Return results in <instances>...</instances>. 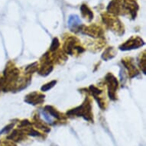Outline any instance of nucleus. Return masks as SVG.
<instances>
[{
    "label": "nucleus",
    "mask_w": 146,
    "mask_h": 146,
    "mask_svg": "<svg viewBox=\"0 0 146 146\" xmlns=\"http://www.w3.org/2000/svg\"><path fill=\"white\" fill-rule=\"evenodd\" d=\"M44 111H46L51 117H54L58 120L62 119V115L58 110H56L54 108L51 106H46L44 107Z\"/></svg>",
    "instance_id": "6e6552de"
},
{
    "label": "nucleus",
    "mask_w": 146,
    "mask_h": 146,
    "mask_svg": "<svg viewBox=\"0 0 146 146\" xmlns=\"http://www.w3.org/2000/svg\"><path fill=\"white\" fill-rule=\"evenodd\" d=\"M14 127V123H12V124L8 125L7 126H5L4 129H3L2 131H0V135L3 134V133H8V132H9L10 130L12 129V128Z\"/></svg>",
    "instance_id": "f3484780"
},
{
    "label": "nucleus",
    "mask_w": 146,
    "mask_h": 146,
    "mask_svg": "<svg viewBox=\"0 0 146 146\" xmlns=\"http://www.w3.org/2000/svg\"><path fill=\"white\" fill-rule=\"evenodd\" d=\"M77 42H78V40L74 37H70L69 38L65 41L64 50L67 54H70V55L74 54L75 48L77 46Z\"/></svg>",
    "instance_id": "423d86ee"
},
{
    "label": "nucleus",
    "mask_w": 146,
    "mask_h": 146,
    "mask_svg": "<svg viewBox=\"0 0 146 146\" xmlns=\"http://www.w3.org/2000/svg\"><path fill=\"white\" fill-rule=\"evenodd\" d=\"M59 47H60V42H59L57 38H54L52 40V42H51V44H50V52H54V51L58 50Z\"/></svg>",
    "instance_id": "ddd939ff"
},
{
    "label": "nucleus",
    "mask_w": 146,
    "mask_h": 146,
    "mask_svg": "<svg viewBox=\"0 0 146 146\" xmlns=\"http://www.w3.org/2000/svg\"><path fill=\"white\" fill-rule=\"evenodd\" d=\"M36 70H38V63H33L27 66L25 68V72L27 74H32L34 72H35Z\"/></svg>",
    "instance_id": "2eb2a0df"
},
{
    "label": "nucleus",
    "mask_w": 146,
    "mask_h": 146,
    "mask_svg": "<svg viewBox=\"0 0 146 146\" xmlns=\"http://www.w3.org/2000/svg\"><path fill=\"white\" fill-rule=\"evenodd\" d=\"M145 44V42L143 40L139 38V37H132L128 41H125L124 44H122V45L119 46V49L121 50H130L133 49H137L140 48L141 46Z\"/></svg>",
    "instance_id": "7ed1b4c3"
},
{
    "label": "nucleus",
    "mask_w": 146,
    "mask_h": 146,
    "mask_svg": "<svg viewBox=\"0 0 146 146\" xmlns=\"http://www.w3.org/2000/svg\"><path fill=\"white\" fill-rule=\"evenodd\" d=\"M89 90H90V92L92 94V95L94 96V98L98 97L99 95L102 94V90H100V89L97 88L96 86H94V85H91V86L89 87Z\"/></svg>",
    "instance_id": "f8f14e48"
},
{
    "label": "nucleus",
    "mask_w": 146,
    "mask_h": 146,
    "mask_svg": "<svg viewBox=\"0 0 146 146\" xmlns=\"http://www.w3.org/2000/svg\"><path fill=\"white\" fill-rule=\"evenodd\" d=\"M56 84H57V81L56 80H52V81L49 82L48 84H44L43 86H41V90L43 91V92H46V91L50 90V89H52L54 86H55Z\"/></svg>",
    "instance_id": "4468645a"
},
{
    "label": "nucleus",
    "mask_w": 146,
    "mask_h": 146,
    "mask_svg": "<svg viewBox=\"0 0 146 146\" xmlns=\"http://www.w3.org/2000/svg\"><path fill=\"white\" fill-rule=\"evenodd\" d=\"M42 115H43L44 119H45L46 122H48V123H50V124H54V121H53L52 118H51V116L46 111H42Z\"/></svg>",
    "instance_id": "dca6fc26"
},
{
    "label": "nucleus",
    "mask_w": 146,
    "mask_h": 146,
    "mask_svg": "<svg viewBox=\"0 0 146 146\" xmlns=\"http://www.w3.org/2000/svg\"><path fill=\"white\" fill-rule=\"evenodd\" d=\"M28 134L29 135H31V136H40L41 135L39 133L38 131H36V130L33 129H31L30 128L29 130H28Z\"/></svg>",
    "instance_id": "a211bd4d"
},
{
    "label": "nucleus",
    "mask_w": 146,
    "mask_h": 146,
    "mask_svg": "<svg viewBox=\"0 0 146 146\" xmlns=\"http://www.w3.org/2000/svg\"><path fill=\"white\" fill-rule=\"evenodd\" d=\"M68 27L71 31H76V30H80V27L82 25L81 20L77 15H70L68 19Z\"/></svg>",
    "instance_id": "0eeeda50"
},
{
    "label": "nucleus",
    "mask_w": 146,
    "mask_h": 146,
    "mask_svg": "<svg viewBox=\"0 0 146 146\" xmlns=\"http://www.w3.org/2000/svg\"><path fill=\"white\" fill-rule=\"evenodd\" d=\"M115 56V50L113 48H108L102 54V59L104 60H109L113 59Z\"/></svg>",
    "instance_id": "1a4fd4ad"
},
{
    "label": "nucleus",
    "mask_w": 146,
    "mask_h": 146,
    "mask_svg": "<svg viewBox=\"0 0 146 146\" xmlns=\"http://www.w3.org/2000/svg\"><path fill=\"white\" fill-rule=\"evenodd\" d=\"M106 82L107 84L108 88V95L109 97L112 100H116V90H117L118 86H119V83H118L117 79L113 76L112 74L109 73L106 76Z\"/></svg>",
    "instance_id": "f03ea898"
},
{
    "label": "nucleus",
    "mask_w": 146,
    "mask_h": 146,
    "mask_svg": "<svg viewBox=\"0 0 146 146\" xmlns=\"http://www.w3.org/2000/svg\"><path fill=\"white\" fill-rule=\"evenodd\" d=\"M43 58L44 60H42V65L38 70V74L43 77H46L53 70V66L50 61V57L48 53L44 54Z\"/></svg>",
    "instance_id": "39448f33"
},
{
    "label": "nucleus",
    "mask_w": 146,
    "mask_h": 146,
    "mask_svg": "<svg viewBox=\"0 0 146 146\" xmlns=\"http://www.w3.org/2000/svg\"><path fill=\"white\" fill-rule=\"evenodd\" d=\"M80 11H81L83 16L85 17V18H86V17L89 18V21H91V20L94 19V14H93V12H91V10L86 5H82L81 7H80Z\"/></svg>",
    "instance_id": "9d476101"
},
{
    "label": "nucleus",
    "mask_w": 146,
    "mask_h": 146,
    "mask_svg": "<svg viewBox=\"0 0 146 146\" xmlns=\"http://www.w3.org/2000/svg\"><path fill=\"white\" fill-rule=\"evenodd\" d=\"M67 116H81L89 122H93V114H92V106L90 101L88 99H86L81 106L78 107L70 110L67 113Z\"/></svg>",
    "instance_id": "f257e3e1"
},
{
    "label": "nucleus",
    "mask_w": 146,
    "mask_h": 146,
    "mask_svg": "<svg viewBox=\"0 0 146 146\" xmlns=\"http://www.w3.org/2000/svg\"><path fill=\"white\" fill-rule=\"evenodd\" d=\"M22 138H23V132L18 129L14 130L11 135L8 137L9 139H11L12 141L14 140L15 141H19L21 139H22Z\"/></svg>",
    "instance_id": "9b49d317"
},
{
    "label": "nucleus",
    "mask_w": 146,
    "mask_h": 146,
    "mask_svg": "<svg viewBox=\"0 0 146 146\" xmlns=\"http://www.w3.org/2000/svg\"><path fill=\"white\" fill-rule=\"evenodd\" d=\"M44 97L45 96L44 94L38 93V92H32L25 96V102L30 105H38V104H42L44 103Z\"/></svg>",
    "instance_id": "20e7f679"
}]
</instances>
